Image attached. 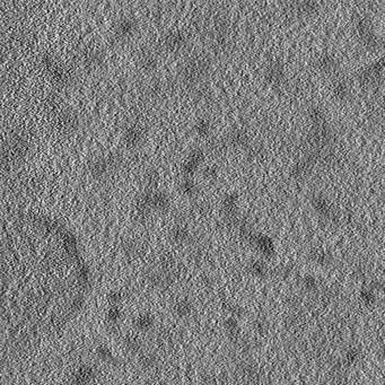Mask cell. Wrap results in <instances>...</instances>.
<instances>
[{"label":"cell","mask_w":385,"mask_h":385,"mask_svg":"<svg viewBox=\"0 0 385 385\" xmlns=\"http://www.w3.org/2000/svg\"><path fill=\"white\" fill-rule=\"evenodd\" d=\"M194 309V305L191 300L189 298H181V300L176 301L173 305V312L177 318L186 319L189 318L192 314Z\"/></svg>","instance_id":"6"},{"label":"cell","mask_w":385,"mask_h":385,"mask_svg":"<svg viewBox=\"0 0 385 385\" xmlns=\"http://www.w3.org/2000/svg\"><path fill=\"white\" fill-rule=\"evenodd\" d=\"M194 129H195V131H197V134L200 135V136H203V137L208 136L210 130H211L210 121L207 119H200L199 121L195 123Z\"/></svg>","instance_id":"19"},{"label":"cell","mask_w":385,"mask_h":385,"mask_svg":"<svg viewBox=\"0 0 385 385\" xmlns=\"http://www.w3.org/2000/svg\"><path fill=\"white\" fill-rule=\"evenodd\" d=\"M114 163H116V159H114L113 157L97 158L94 160L93 164H91V173L99 177L104 176L111 171Z\"/></svg>","instance_id":"3"},{"label":"cell","mask_w":385,"mask_h":385,"mask_svg":"<svg viewBox=\"0 0 385 385\" xmlns=\"http://www.w3.org/2000/svg\"><path fill=\"white\" fill-rule=\"evenodd\" d=\"M143 136H145V132H143V129L140 125L138 124H130L124 131L125 142H128L130 146L138 145L142 140Z\"/></svg>","instance_id":"7"},{"label":"cell","mask_w":385,"mask_h":385,"mask_svg":"<svg viewBox=\"0 0 385 385\" xmlns=\"http://www.w3.org/2000/svg\"><path fill=\"white\" fill-rule=\"evenodd\" d=\"M199 382L201 385H217L218 376L212 371H204L200 373Z\"/></svg>","instance_id":"17"},{"label":"cell","mask_w":385,"mask_h":385,"mask_svg":"<svg viewBox=\"0 0 385 385\" xmlns=\"http://www.w3.org/2000/svg\"><path fill=\"white\" fill-rule=\"evenodd\" d=\"M122 252L123 254L129 258V259H135L139 256L141 253V246L140 244L134 240L125 241L122 245Z\"/></svg>","instance_id":"12"},{"label":"cell","mask_w":385,"mask_h":385,"mask_svg":"<svg viewBox=\"0 0 385 385\" xmlns=\"http://www.w3.org/2000/svg\"><path fill=\"white\" fill-rule=\"evenodd\" d=\"M182 190L185 191L186 193H188V194L194 193L195 192V185H194V182H192L191 180L183 181V183H182Z\"/></svg>","instance_id":"23"},{"label":"cell","mask_w":385,"mask_h":385,"mask_svg":"<svg viewBox=\"0 0 385 385\" xmlns=\"http://www.w3.org/2000/svg\"><path fill=\"white\" fill-rule=\"evenodd\" d=\"M106 301L110 306H120L124 301V294L122 291L113 289L106 295Z\"/></svg>","instance_id":"18"},{"label":"cell","mask_w":385,"mask_h":385,"mask_svg":"<svg viewBox=\"0 0 385 385\" xmlns=\"http://www.w3.org/2000/svg\"><path fill=\"white\" fill-rule=\"evenodd\" d=\"M191 234L186 225H176L171 231V240L175 244H185L190 242Z\"/></svg>","instance_id":"9"},{"label":"cell","mask_w":385,"mask_h":385,"mask_svg":"<svg viewBox=\"0 0 385 385\" xmlns=\"http://www.w3.org/2000/svg\"><path fill=\"white\" fill-rule=\"evenodd\" d=\"M95 354L97 356V358L104 361V363L112 364L116 361V357H114L112 350L104 343H101L95 348Z\"/></svg>","instance_id":"13"},{"label":"cell","mask_w":385,"mask_h":385,"mask_svg":"<svg viewBox=\"0 0 385 385\" xmlns=\"http://www.w3.org/2000/svg\"><path fill=\"white\" fill-rule=\"evenodd\" d=\"M250 270L252 273H253L254 276H258V277H262V276H264V273H266V268H264L263 264L260 262L252 263Z\"/></svg>","instance_id":"21"},{"label":"cell","mask_w":385,"mask_h":385,"mask_svg":"<svg viewBox=\"0 0 385 385\" xmlns=\"http://www.w3.org/2000/svg\"><path fill=\"white\" fill-rule=\"evenodd\" d=\"M139 65L143 70H153L157 66V58L153 52H145L140 56Z\"/></svg>","instance_id":"14"},{"label":"cell","mask_w":385,"mask_h":385,"mask_svg":"<svg viewBox=\"0 0 385 385\" xmlns=\"http://www.w3.org/2000/svg\"><path fill=\"white\" fill-rule=\"evenodd\" d=\"M105 319L108 324L116 326L122 319V311L120 306H110L106 311Z\"/></svg>","instance_id":"15"},{"label":"cell","mask_w":385,"mask_h":385,"mask_svg":"<svg viewBox=\"0 0 385 385\" xmlns=\"http://www.w3.org/2000/svg\"><path fill=\"white\" fill-rule=\"evenodd\" d=\"M361 300H363L366 304H372L375 302V295L373 294L371 290H364L361 292Z\"/></svg>","instance_id":"25"},{"label":"cell","mask_w":385,"mask_h":385,"mask_svg":"<svg viewBox=\"0 0 385 385\" xmlns=\"http://www.w3.org/2000/svg\"><path fill=\"white\" fill-rule=\"evenodd\" d=\"M95 370L89 365H82L71 375L69 383L70 385H87L95 378Z\"/></svg>","instance_id":"1"},{"label":"cell","mask_w":385,"mask_h":385,"mask_svg":"<svg viewBox=\"0 0 385 385\" xmlns=\"http://www.w3.org/2000/svg\"><path fill=\"white\" fill-rule=\"evenodd\" d=\"M358 352L356 349H350L346 355V361L348 364H355L358 360Z\"/></svg>","instance_id":"24"},{"label":"cell","mask_w":385,"mask_h":385,"mask_svg":"<svg viewBox=\"0 0 385 385\" xmlns=\"http://www.w3.org/2000/svg\"><path fill=\"white\" fill-rule=\"evenodd\" d=\"M132 326L138 332L152 331L155 326V317L151 313L139 314L132 321Z\"/></svg>","instance_id":"4"},{"label":"cell","mask_w":385,"mask_h":385,"mask_svg":"<svg viewBox=\"0 0 385 385\" xmlns=\"http://www.w3.org/2000/svg\"><path fill=\"white\" fill-rule=\"evenodd\" d=\"M224 329L226 331V335L229 338V340L237 343L241 338V329L239 321L234 318H228L224 322Z\"/></svg>","instance_id":"10"},{"label":"cell","mask_w":385,"mask_h":385,"mask_svg":"<svg viewBox=\"0 0 385 385\" xmlns=\"http://www.w3.org/2000/svg\"><path fill=\"white\" fill-rule=\"evenodd\" d=\"M123 347L131 355H140L143 352L142 340L137 336L128 335L123 339Z\"/></svg>","instance_id":"8"},{"label":"cell","mask_w":385,"mask_h":385,"mask_svg":"<svg viewBox=\"0 0 385 385\" xmlns=\"http://www.w3.org/2000/svg\"><path fill=\"white\" fill-rule=\"evenodd\" d=\"M165 47L171 50H181L188 43V36L182 31H172L165 36Z\"/></svg>","instance_id":"2"},{"label":"cell","mask_w":385,"mask_h":385,"mask_svg":"<svg viewBox=\"0 0 385 385\" xmlns=\"http://www.w3.org/2000/svg\"><path fill=\"white\" fill-rule=\"evenodd\" d=\"M226 311L229 314V318H234L239 320L243 315V308L236 305V304H227Z\"/></svg>","instance_id":"20"},{"label":"cell","mask_w":385,"mask_h":385,"mask_svg":"<svg viewBox=\"0 0 385 385\" xmlns=\"http://www.w3.org/2000/svg\"><path fill=\"white\" fill-rule=\"evenodd\" d=\"M267 322L266 320L263 319H256L254 322H253V329L255 332L260 333V335H262V333H264L267 331Z\"/></svg>","instance_id":"22"},{"label":"cell","mask_w":385,"mask_h":385,"mask_svg":"<svg viewBox=\"0 0 385 385\" xmlns=\"http://www.w3.org/2000/svg\"><path fill=\"white\" fill-rule=\"evenodd\" d=\"M159 267L162 271H174L175 270V260L173 255L170 253H164L159 258Z\"/></svg>","instance_id":"16"},{"label":"cell","mask_w":385,"mask_h":385,"mask_svg":"<svg viewBox=\"0 0 385 385\" xmlns=\"http://www.w3.org/2000/svg\"><path fill=\"white\" fill-rule=\"evenodd\" d=\"M158 364V356L153 352H142L140 355H138V365L143 371H153L156 369Z\"/></svg>","instance_id":"5"},{"label":"cell","mask_w":385,"mask_h":385,"mask_svg":"<svg viewBox=\"0 0 385 385\" xmlns=\"http://www.w3.org/2000/svg\"><path fill=\"white\" fill-rule=\"evenodd\" d=\"M137 27L136 21L132 17H124L117 24V33L120 36H128L135 32Z\"/></svg>","instance_id":"11"},{"label":"cell","mask_w":385,"mask_h":385,"mask_svg":"<svg viewBox=\"0 0 385 385\" xmlns=\"http://www.w3.org/2000/svg\"><path fill=\"white\" fill-rule=\"evenodd\" d=\"M57 385H70V383L65 382V383H59V384H57Z\"/></svg>","instance_id":"26"}]
</instances>
